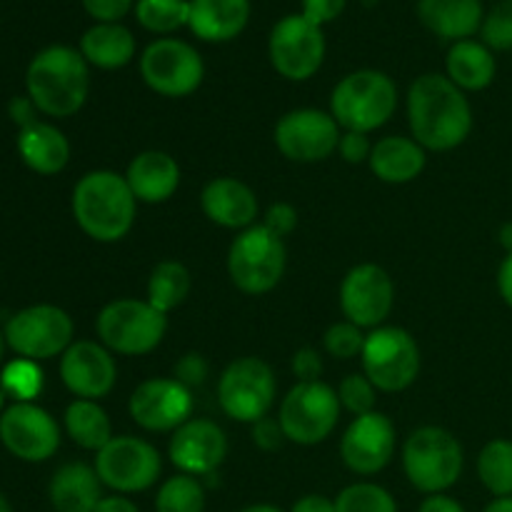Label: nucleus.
I'll return each instance as SVG.
<instances>
[{
  "mask_svg": "<svg viewBox=\"0 0 512 512\" xmlns=\"http://www.w3.org/2000/svg\"><path fill=\"white\" fill-rule=\"evenodd\" d=\"M363 373L383 393H400L420 373V348L403 328H375L365 335Z\"/></svg>",
  "mask_w": 512,
  "mask_h": 512,
  "instance_id": "obj_10",
  "label": "nucleus"
},
{
  "mask_svg": "<svg viewBox=\"0 0 512 512\" xmlns=\"http://www.w3.org/2000/svg\"><path fill=\"white\" fill-rule=\"evenodd\" d=\"M95 330L110 353L145 355L163 343L168 315L153 308L148 300L120 298L100 310Z\"/></svg>",
  "mask_w": 512,
  "mask_h": 512,
  "instance_id": "obj_6",
  "label": "nucleus"
},
{
  "mask_svg": "<svg viewBox=\"0 0 512 512\" xmlns=\"http://www.w3.org/2000/svg\"><path fill=\"white\" fill-rule=\"evenodd\" d=\"M140 75L153 93L165 98H185L195 93L205 78L198 50L178 38L153 40L140 55Z\"/></svg>",
  "mask_w": 512,
  "mask_h": 512,
  "instance_id": "obj_11",
  "label": "nucleus"
},
{
  "mask_svg": "<svg viewBox=\"0 0 512 512\" xmlns=\"http://www.w3.org/2000/svg\"><path fill=\"white\" fill-rule=\"evenodd\" d=\"M200 205L208 220L230 230H245L258 218V198L238 178H213L200 193Z\"/></svg>",
  "mask_w": 512,
  "mask_h": 512,
  "instance_id": "obj_22",
  "label": "nucleus"
},
{
  "mask_svg": "<svg viewBox=\"0 0 512 512\" xmlns=\"http://www.w3.org/2000/svg\"><path fill=\"white\" fill-rule=\"evenodd\" d=\"M0 443L25 463H45L60 448V428L53 415L35 403H10L0 413Z\"/></svg>",
  "mask_w": 512,
  "mask_h": 512,
  "instance_id": "obj_15",
  "label": "nucleus"
},
{
  "mask_svg": "<svg viewBox=\"0 0 512 512\" xmlns=\"http://www.w3.org/2000/svg\"><path fill=\"white\" fill-rule=\"evenodd\" d=\"M275 145L293 163H320L340 145V125L325 110H290L275 125Z\"/></svg>",
  "mask_w": 512,
  "mask_h": 512,
  "instance_id": "obj_16",
  "label": "nucleus"
},
{
  "mask_svg": "<svg viewBox=\"0 0 512 512\" xmlns=\"http://www.w3.org/2000/svg\"><path fill=\"white\" fill-rule=\"evenodd\" d=\"M0 388L5 395L15 398V403H33V398H38L43 390V370L35 360H10L0 373Z\"/></svg>",
  "mask_w": 512,
  "mask_h": 512,
  "instance_id": "obj_36",
  "label": "nucleus"
},
{
  "mask_svg": "<svg viewBox=\"0 0 512 512\" xmlns=\"http://www.w3.org/2000/svg\"><path fill=\"white\" fill-rule=\"evenodd\" d=\"M408 120L413 140L425 150H453L473 130V108L448 75H420L408 93Z\"/></svg>",
  "mask_w": 512,
  "mask_h": 512,
  "instance_id": "obj_1",
  "label": "nucleus"
},
{
  "mask_svg": "<svg viewBox=\"0 0 512 512\" xmlns=\"http://www.w3.org/2000/svg\"><path fill=\"white\" fill-rule=\"evenodd\" d=\"M338 512H398V503L385 488L375 483L348 485L335 498Z\"/></svg>",
  "mask_w": 512,
  "mask_h": 512,
  "instance_id": "obj_37",
  "label": "nucleus"
},
{
  "mask_svg": "<svg viewBox=\"0 0 512 512\" xmlns=\"http://www.w3.org/2000/svg\"><path fill=\"white\" fill-rule=\"evenodd\" d=\"M95 512H140V510L133 500L115 493V495H105V498L98 503V508H95Z\"/></svg>",
  "mask_w": 512,
  "mask_h": 512,
  "instance_id": "obj_51",
  "label": "nucleus"
},
{
  "mask_svg": "<svg viewBox=\"0 0 512 512\" xmlns=\"http://www.w3.org/2000/svg\"><path fill=\"white\" fill-rule=\"evenodd\" d=\"M65 430L83 450H103L113 440V425L98 400H73L65 408Z\"/></svg>",
  "mask_w": 512,
  "mask_h": 512,
  "instance_id": "obj_31",
  "label": "nucleus"
},
{
  "mask_svg": "<svg viewBox=\"0 0 512 512\" xmlns=\"http://www.w3.org/2000/svg\"><path fill=\"white\" fill-rule=\"evenodd\" d=\"M8 113H10V118H13L15 123H18V128H25V125H30V123H35V120H38L40 110L35 108L33 100H30L28 95H25V98H13V100H10Z\"/></svg>",
  "mask_w": 512,
  "mask_h": 512,
  "instance_id": "obj_48",
  "label": "nucleus"
},
{
  "mask_svg": "<svg viewBox=\"0 0 512 512\" xmlns=\"http://www.w3.org/2000/svg\"><path fill=\"white\" fill-rule=\"evenodd\" d=\"M425 148L413 138L403 135H388L378 140L370 153V170L378 175L383 183L403 185L418 178L425 170Z\"/></svg>",
  "mask_w": 512,
  "mask_h": 512,
  "instance_id": "obj_28",
  "label": "nucleus"
},
{
  "mask_svg": "<svg viewBox=\"0 0 512 512\" xmlns=\"http://www.w3.org/2000/svg\"><path fill=\"white\" fill-rule=\"evenodd\" d=\"M85 13L95 18V23H120V18L135 8L133 0H80Z\"/></svg>",
  "mask_w": 512,
  "mask_h": 512,
  "instance_id": "obj_41",
  "label": "nucleus"
},
{
  "mask_svg": "<svg viewBox=\"0 0 512 512\" xmlns=\"http://www.w3.org/2000/svg\"><path fill=\"white\" fill-rule=\"evenodd\" d=\"M290 512H338L335 510V500L325 498V495H305L298 503L290 508Z\"/></svg>",
  "mask_w": 512,
  "mask_h": 512,
  "instance_id": "obj_49",
  "label": "nucleus"
},
{
  "mask_svg": "<svg viewBox=\"0 0 512 512\" xmlns=\"http://www.w3.org/2000/svg\"><path fill=\"white\" fill-rule=\"evenodd\" d=\"M125 180L138 203H165L180 185V165L163 150H145L130 160Z\"/></svg>",
  "mask_w": 512,
  "mask_h": 512,
  "instance_id": "obj_23",
  "label": "nucleus"
},
{
  "mask_svg": "<svg viewBox=\"0 0 512 512\" xmlns=\"http://www.w3.org/2000/svg\"><path fill=\"white\" fill-rule=\"evenodd\" d=\"M340 418L338 390L323 380L298 383L280 403L278 423L285 440L298 445H318L335 430Z\"/></svg>",
  "mask_w": 512,
  "mask_h": 512,
  "instance_id": "obj_9",
  "label": "nucleus"
},
{
  "mask_svg": "<svg viewBox=\"0 0 512 512\" xmlns=\"http://www.w3.org/2000/svg\"><path fill=\"white\" fill-rule=\"evenodd\" d=\"M483 512H512V498H495Z\"/></svg>",
  "mask_w": 512,
  "mask_h": 512,
  "instance_id": "obj_53",
  "label": "nucleus"
},
{
  "mask_svg": "<svg viewBox=\"0 0 512 512\" xmlns=\"http://www.w3.org/2000/svg\"><path fill=\"white\" fill-rule=\"evenodd\" d=\"M135 18L150 33L170 35L188 25L190 0H135Z\"/></svg>",
  "mask_w": 512,
  "mask_h": 512,
  "instance_id": "obj_34",
  "label": "nucleus"
},
{
  "mask_svg": "<svg viewBox=\"0 0 512 512\" xmlns=\"http://www.w3.org/2000/svg\"><path fill=\"white\" fill-rule=\"evenodd\" d=\"M25 88L35 108L50 118H68L85 105L90 70L83 53L70 45H48L28 65Z\"/></svg>",
  "mask_w": 512,
  "mask_h": 512,
  "instance_id": "obj_2",
  "label": "nucleus"
},
{
  "mask_svg": "<svg viewBox=\"0 0 512 512\" xmlns=\"http://www.w3.org/2000/svg\"><path fill=\"white\" fill-rule=\"evenodd\" d=\"M375 385L370 383L368 378L363 375H348L343 383L338 385V400L340 408L350 410L355 418L360 415H368L375 410Z\"/></svg>",
  "mask_w": 512,
  "mask_h": 512,
  "instance_id": "obj_39",
  "label": "nucleus"
},
{
  "mask_svg": "<svg viewBox=\"0 0 512 512\" xmlns=\"http://www.w3.org/2000/svg\"><path fill=\"white\" fill-rule=\"evenodd\" d=\"M340 455L353 473H380L395 455V428L390 418L378 410L355 418L340 440Z\"/></svg>",
  "mask_w": 512,
  "mask_h": 512,
  "instance_id": "obj_20",
  "label": "nucleus"
},
{
  "mask_svg": "<svg viewBox=\"0 0 512 512\" xmlns=\"http://www.w3.org/2000/svg\"><path fill=\"white\" fill-rule=\"evenodd\" d=\"M250 20V0H190L188 28L205 43L238 38Z\"/></svg>",
  "mask_w": 512,
  "mask_h": 512,
  "instance_id": "obj_25",
  "label": "nucleus"
},
{
  "mask_svg": "<svg viewBox=\"0 0 512 512\" xmlns=\"http://www.w3.org/2000/svg\"><path fill=\"white\" fill-rule=\"evenodd\" d=\"M263 225L270 230V233L278 235V238H285V235L293 233L295 225H298V213H295L293 205L275 203L273 208L268 210V215H265Z\"/></svg>",
  "mask_w": 512,
  "mask_h": 512,
  "instance_id": "obj_45",
  "label": "nucleus"
},
{
  "mask_svg": "<svg viewBox=\"0 0 512 512\" xmlns=\"http://www.w3.org/2000/svg\"><path fill=\"white\" fill-rule=\"evenodd\" d=\"M340 155H343L345 163H365V160H370V153H373V143L368 140V135L365 133H350V130H345L343 135H340V145H338Z\"/></svg>",
  "mask_w": 512,
  "mask_h": 512,
  "instance_id": "obj_43",
  "label": "nucleus"
},
{
  "mask_svg": "<svg viewBox=\"0 0 512 512\" xmlns=\"http://www.w3.org/2000/svg\"><path fill=\"white\" fill-rule=\"evenodd\" d=\"M5 408H8V405H5V393H3V388H0V413H3Z\"/></svg>",
  "mask_w": 512,
  "mask_h": 512,
  "instance_id": "obj_58",
  "label": "nucleus"
},
{
  "mask_svg": "<svg viewBox=\"0 0 512 512\" xmlns=\"http://www.w3.org/2000/svg\"><path fill=\"white\" fill-rule=\"evenodd\" d=\"M500 243L508 248V253H512V223L503 225V230H500Z\"/></svg>",
  "mask_w": 512,
  "mask_h": 512,
  "instance_id": "obj_54",
  "label": "nucleus"
},
{
  "mask_svg": "<svg viewBox=\"0 0 512 512\" xmlns=\"http://www.w3.org/2000/svg\"><path fill=\"white\" fill-rule=\"evenodd\" d=\"M418 512H465V508L458 503V500L438 493V495H428V498L423 500V505H420Z\"/></svg>",
  "mask_w": 512,
  "mask_h": 512,
  "instance_id": "obj_50",
  "label": "nucleus"
},
{
  "mask_svg": "<svg viewBox=\"0 0 512 512\" xmlns=\"http://www.w3.org/2000/svg\"><path fill=\"white\" fill-rule=\"evenodd\" d=\"M273 68L288 80H308L325 60V35L303 15H285L273 25L268 40Z\"/></svg>",
  "mask_w": 512,
  "mask_h": 512,
  "instance_id": "obj_14",
  "label": "nucleus"
},
{
  "mask_svg": "<svg viewBox=\"0 0 512 512\" xmlns=\"http://www.w3.org/2000/svg\"><path fill=\"white\" fill-rule=\"evenodd\" d=\"M0 512H13V510H10L8 500H5V498H3V495H0Z\"/></svg>",
  "mask_w": 512,
  "mask_h": 512,
  "instance_id": "obj_57",
  "label": "nucleus"
},
{
  "mask_svg": "<svg viewBox=\"0 0 512 512\" xmlns=\"http://www.w3.org/2000/svg\"><path fill=\"white\" fill-rule=\"evenodd\" d=\"M50 503L58 512H95L103 495V480L85 463H68L50 480Z\"/></svg>",
  "mask_w": 512,
  "mask_h": 512,
  "instance_id": "obj_26",
  "label": "nucleus"
},
{
  "mask_svg": "<svg viewBox=\"0 0 512 512\" xmlns=\"http://www.w3.org/2000/svg\"><path fill=\"white\" fill-rule=\"evenodd\" d=\"M130 418L150 433H168L193 415V393L175 378H150L130 395Z\"/></svg>",
  "mask_w": 512,
  "mask_h": 512,
  "instance_id": "obj_17",
  "label": "nucleus"
},
{
  "mask_svg": "<svg viewBox=\"0 0 512 512\" xmlns=\"http://www.w3.org/2000/svg\"><path fill=\"white\" fill-rule=\"evenodd\" d=\"M170 463L185 475H213L228 455V438L213 420L190 418L170 438Z\"/></svg>",
  "mask_w": 512,
  "mask_h": 512,
  "instance_id": "obj_21",
  "label": "nucleus"
},
{
  "mask_svg": "<svg viewBox=\"0 0 512 512\" xmlns=\"http://www.w3.org/2000/svg\"><path fill=\"white\" fill-rule=\"evenodd\" d=\"M398 108V88L380 70H355L335 85L330 95V115L350 133H373L393 118Z\"/></svg>",
  "mask_w": 512,
  "mask_h": 512,
  "instance_id": "obj_4",
  "label": "nucleus"
},
{
  "mask_svg": "<svg viewBox=\"0 0 512 512\" xmlns=\"http://www.w3.org/2000/svg\"><path fill=\"white\" fill-rule=\"evenodd\" d=\"M480 35L490 50H512V0H500L490 8Z\"/></svg>",
  "mask_w": 512,
  "mask_h": 512,
  "instance_id": "obj_38",
  "label": "nucleus"
},
{
  "mask_svg": "<svg viewBox=\"0 0 512 512\" xmlns=\"http://www.w3.org/2000/svg\"><path fill=\"white\" fill-rule=\"evenodd\" d=\"M3 333L15 355L40 363L58 358L73 345V320L58 305H30L10 315Z\"/></svg>",
  "mask_w": 512,
  "mask_h": 512,
  "instance_id": "obj_8",
  "label": "nucleus"
},
{
  "mask_svg": "<svg viewBox=\"0 0 512 512\" xmlns=\"http://www.w3.org/2000/svg\"><path fill=\"white\" fill-rule=\"evenodd\" d=\"M5 348H8V343H5V333L0 330V363H3V358H5Z\"/></svg>",
  "mask_w": 512,
  "mask_h": 512,
  "instance_id": "obj_56",
  "label": "nucleus"
},
{
  "mask_svg": "<svg viewBox=\"0 0 512 512\" xmlns=\"http://www.w3.org/2000/svg\"><path fill=\"white\" fill-rule=\"evenodd\" d=\"M93 468L105 488L115 490L118 495H130L153 488L158 483L163 463H160V453L148 440L120 435L110 440L103 450H98Z\"/></svg>",
  "mask_w": 512,
  "mask_h": 512,
  "instance_id": "obj_13",
  "label": "nucleus"
},
{
  "mask_svg": "<svg viewBox=\"0 0 512 512\" xmlns=\"http://www.w3.org/2000/svg\"><path fill=\"white\" fill-rule=\"evenodd\" d=\"M395 288L380 265L363 263L350 270L340 285V308L358 328H380L393 310Z\"/></svg>",
  "mask_w": 512,
  "mask_h": 512,
  "instance_id": "obj_18",
  "label": "nucleus"
},
{
  "mask_svg": "<svg viewBox=\"0 0 512 512\" xmlns=\"http://www.w3.org/2000/svg\"><path fill=\"white\" fill-rule=\"evenodd\" d=\"M18 155L33 173L55 175L68 165L70 143L55 125L35 120L18 130Z\"/></svg>",
  "mask_w": 512,
  "mask_h": 512,
  "instance_id": "obj_27",
  "label": "nucleus"
},
{
  "mask_svg": "<svg viewBox=\"0 0 512 512\" xmlns=\"http://www.w3.org/2000/svg\"><path fill=\"white\" fill-rule=\"evenodd\" d=\"M115 378H118V368L103 343L73 340V345L60 355V380L75 398H105L113 390Z\"/></svg>",
  "mask_w": 512,
  "mask_h": 512,
  "instance_id": "obj_19",
  "label": "nucleus"
},
{
  "mask_svg": "<svg viewBox=\"0 0 512 512\" xmlns=\"http://www.w3.org/2000/svg\"><path fill=\"white\" fill-rule=\"evenodd\" d=\"M403 468L420 493H445L463 473V448L448 430L433 425L418 428L403 445Z\"/></svg>",
  "mask_w": 512,
  "mask_h": 512,
  "instance_id": "obj_5",
  "label": "nucleus"
},
{
  "mask_svg": "<svg viewBox=\"0 0 512 512\" xmlns=\"http://www.w3.org/2000/svg\"><path fill=\"white\" fill-rule=\"evenodd\" d=\"M348 0H303V18H308L313 25L323 28L325 23H333L345 10Z\"/></svg>",
  "mask_w": 512,
  "mask_h": 512,
  "instance_id": "obj_44",
  "label": "nucleus"
},
{
  "mask_svg": "<svg viewBox=\"0 0 512 512\" xmlns=\"http://www.w3.org/2000/svg\"><path fill=\"white\" fill-rule=\"evenodd\" d=\"M80 53L88 60V65L118 70L135 58V38L120 23H95L80 38Z\"/></svg>",
  "mask_w": 512,
  "mask_h": 512,
  "instance_id": "obj_29",
  "label": "nucleus"
},
{
  "mask_svg": "<svg viewBox=\"0 0 512 512\" xmlns=\"http://www.w3.org/2000/svg\"><path fill=\"white\" fill-rule=\"evenodd\" d=\"M323 343H325V350H328L333 358L350 360V358H355V355L363 353L365 335L360 333L358 325L350 323V320H345V323L330 325L328 333H325V338H323Z\"/></svg>",
  "mask_w": 512,
  "mask_h": 512,
  "instance_id": "obj_40",
  "label": "nucleus"
},
{
  "mask_svg": "<svg viewBox=\"0 0 512 512\" xmlns=\"http://www.w3.org/2000/svg\"><path fill=\"white\" fill-rule=\"evenodd\" d=\"M288 263L283 238L270 233L265 225L240 230L228 253V273L238 290L248 295L270 293L280 283Z\"/></svg>",
  "mask_w": 512,
  "mask_h": 512,
  "instance_id": "obj_7",
  "label": "nucleus"
},
{
  "mask_svg": "<svg viewBox=\"0 0 512 512\" xmlns=\"http://www.w3.org/2000/svg\"><path fill=\"white\" fill-rule=\"evenodd\" d=\"M418 18L433 35L445 40H470L483 28V0H418Z\"/></svg>",
  "mask_w": 512,
  "mask_h": 512,
  "instance_id": "obj_24",
  "label": "nucleus"
},
{
  "mask_svg": "<svg viewBox=\"0 0 512 512\" xmlns=\"http://www.w3.org/2000/svg\"><path fill=\"white\" fill-rule=\"evenodd\" d=\"M205 510V488L193 475H175L168 478L158 490L155 512H203Z\"/></svg>",
  "mask_w": 512,
  "mask_h": 512,
  "instance_id": "obj_35",
  "label": "nucleus"
},
{
  "mask_svg": "<svg viewBox=\"0 0 512 512\" xmlns=\"http://www.w3.org/2000/svg\"><path fill=\"white\" fill-rule=\"evenodd\" d=\"M175 380L185 385V388H193V385H203L208 378V363H205L203 355L188 353L178 360L175 365Z\"/></svg>",
  "mask_w": 512,
  "mask_h": 512,
  "instance_id": "obj_42",
  "label": "nucleus"
},
{
  "mask_svg": "<svg viewBox=\"0 0 512 512\" xmlns=\"http://www.w3.org/2000/svg\"><path fill=\"white\" fill-rule=\"evenodd\" d=\"M498 288H500V295H503L505 303L512 308V253H508V258H505L503 265H500Z\"/></svg>",
  "mask_w": 512,
  "mask_h": 512,
  "instance_id": "obj_52",
  "label": "nucleus"
},
{
  "mask_svg": "<svg viewBox=\"0 0 512 512\" xmlns=\"http://www.w3.org/2000/svg\"><path fill=\"white\" fill-rule=\"evenodd\" d=\"M293 373L298 375L300 383H313L323 373V360H320L318 350L313 348H300L293 355Z\"/></svg>",
  "mask_w": 512,
  "mask_h": 512,
  "instance_id": "obj_46",
  "label": "nucleus"
},
{
  "mask_svg": "<svg viewBox=\"0 0 512 512\" xmlns=\"http://www.w3.org/2000/svg\"><path fill=\"white\" fill-rule=\"evenodd\" d=\"M218 403L228 418L255 425L268 418L275 403V375L260 358H240L225 368L218 383Z\"/></svg>",
  "mask_w": 512,
  "mask_h": 512,
  "instance_id": "obj_12",
  "label": "nucleus"
},
{
  "mask_svg": "<svg viewBox=\"0 0 512 512\" xmlns=\"http://www.w3.org/2000/svg\"><path fill=\"white\" fill-rule=\"evenodd\" d=\"M240 512H283V510L275 508V505H250V508H245Z\"/></svg>",
  "mask_w": 512,
  "mask_h": 512,
  "instance_id": "obj_55",
  "label": "nucleus"
},
{
  "mask_svg": "<svg viewBox=\"0 0 512 512\" xmlns=\"http://www.w3.org/2000/svg\"><path fill=\"white\" fill-rule=\"evenodd\" d=\"M480 483L495 498H512V443L510 440H490L478 458Z\"/></svg>",
  "mask_w": 512,
  "mask_h": 512,
  "instance_id": "obj_33",
  "label": "nucleus"
},
{
  "mask_svg": "<svg viewBox=\"0 0 512 512\" xmlns=\"http://www.w3.org/2000/svg\"><path fill=\"white\" fill-rule=\"evenodd\" d=\"M448 78L458 85L460 90H485L495 80V55L493 50L478 40H458L448 50L445 58Z\"/></svg>",
  "mask_w": 512,
  "mask_h": 512,
  "instance_id": "obj_30",
  "label": "nucleus"
},
{
  "mask_svg": "<svg viewBox=\"0 0 512 512\" xmlns=\"http://www.w3.org/2000/svg\"><path fill=\"white\" fill-rule=\"evenodd\" d=\"M190 293V273L178 260H163L153 268L148 280V303L168 315L185 303Z\"/></svg>",
  "mask_w": 512,
  "mask_h": 512,
  "instance_id": "obj_32",
  "label": "nucleus"
},
{
  "mask_svg": "<svg viewBox=\"0 0 512 512\" xmlns=\"http://www.w3.org/2000/svg\"><path fill=\"white\" fill-rule=\"evenodd\" d=\"M253 440L258 448L275 450V448H280V443L285 440V433H283V428H280L278 420L263 418L253 425Z\"/></svg>",
  "mask_w": 512,
  "mask_h": 512,
  "instance_id": "obj_47",
  "label": "nucleus"
},
{
  "mask_svg": "<svg viewBox=\"0 0 512 512\" xmlns=\"http://www.w3.org/2000/svg\"><path fill=\"white\" fill-rule=\"evenodd\" d=\"M133 190L125 175L113 170L85 173L73 188V218L88 238L98 243H118L135 223Z\"/></svg>",
  "mask_w": 512,
  "mask_h": 512,
  "instance_id": "obj_3",
  "label": "nucleus"
}]
</instances>
